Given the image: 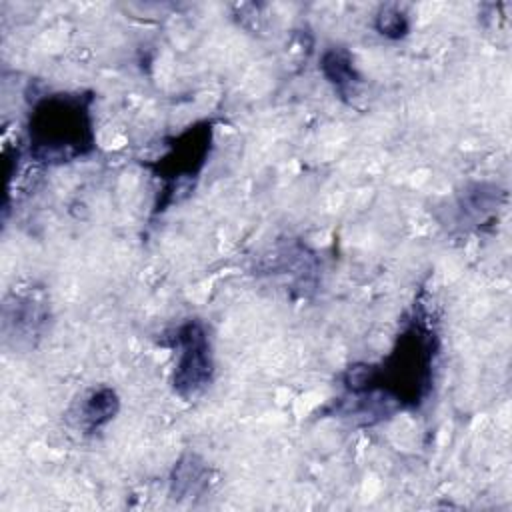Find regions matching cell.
<instances>
[{
	"mask_svg": "<svg viewBox=\"0 0 512 512\" xmlns=\"http://www.w3.org/2000/svg\"><path fill=\"white\" fill-rule=\"evenodd\" d=\"M506 200V190L494 182H472L462 188L456 196V208L460 222L468 226L484 228L496 220L500 206Z\"/></svg>",
	"mask_w": 512,
	"mask_h": 512,
	"instance_id": "cell-7",
	"label": "cell"
},
{
	"mask_svg": "<svg viewBox=\"0 0 512 512\" xmlns=\"http://www.w3.org/2000/svg\"><path fill=\"white\" fill-rule=\"evenodd\" d=\"M440 350L434 314L418 298L380 360L356 362L342 372L334 414L372 424L396 412H420L436 388Z\"/></svg>",
	"mask_w": 512,
	"mask_h": 512,
	"instance_id": "cell-1",
	"label": "cell"
},
{
	"mask_svg": "<svg viewBox=\"0 0 512 512\" xmlns=\"http://www.w3.org/2000/svg\"><path fill=\"white\" fill-rule=\"evenodd\" d=\"M46 320L44 306L30 296H14V302H4L2 308V332L4 340L16 334L38 336L40 324Z\"/></svg>",
	"mask_w": 512,
	"mask_h": 512,
	"instance_id": "cell-9",
	"label": "cell"
},
{
	"mask_svg": "<svg viewBox=\"0 0 512 512\" xmlns=\"http://www.w3.org/2000/svg\"><path fill=\"white\" fill-rule=\"evenodd\" d=\"M212 468L196 452H184L172 466L168 492L174 500H194L210 492Z\"/></svg>",
	"mask_w": 512,
	"mask_h": 512,
	"instance_id": "cell-8",
	"label": "cell"
},
{
	"mask_svg": "<svg viewBox=\"0 0 512 512\" xmlns=\"http://www.w3.org/2000/svg\"><path fill=\"white\" fill-rule=\"evenodd\" d=\"M318 72L332 88L338 100L352 104L360 86L364 84V74L360 72L354 54L346 46H328L320 52Z\"/></svg>",
	"mask_w": 512,
	"mask_h": 512,
	"instance_id": "cell-6",
	"label": "cell"
},
{
	"mask_svg": "<svg viewBox=\"0 0 512 512\" xmlns=\"http://www.w3.org/2000/svg\"><path fill=\"white\" fill-rule=\"evenodd\" d=\"M162 344L174 352V366L170 374L172 392L190 402L202 396L216 376L214 344L208 324L190 316L164 332Z\"/></svg>",
	"mask_w": 512,
	"mask_h": 512,
	"instance_id": "cell-4",
	"label": "cell"
},
{
	"mask_svg": "<svg viewBox=\"0 0 512 512\" xmlns=\"http://www.w3.org/2000/svg\"><path fill=\"white\" fill-rule=\"evenodd\" d=\"M372 28L386 40L398 42L404 40L412 30L410 14L400 4H384L376 10L372 18Z\"/></svg>",
	"mask_w": 512,
	"mask_h": 512,
	"instance_id": "cell-10",
	"label": "cell"
},
{
	"mask_svg": "<svg viewBox=\"0 0 512 512\" xmlns=\"http://www.w3.org/2000/svg\"><path fill=\"white\" fill-rule=\"evenodd\" d=\"M92 90L38 94L26 114L22 152L40 166H66L98 150Z\"/></svg>",
	"mask_w": 512,
	"mask_h": 512,
	"instance_id": "cell-2",
	"label": "cell"
},
{
	"mask_svg": "<svg viewBox=\"0 0 512 512\" xmlns=\"http://www.w3.org/2000/svg\"><path fill=\"white\" fill-rule=\"evenodd\" d=\"M122 400L114 386L100 384L88 390L72 408V426L86 438L96 436L120 414Z\"/></svg>",
	"mask_w": 512,
	"mask_h": 512,
	"instance_id": "cell-5",
	"label": "cell"
},
{
	"mask_svg": "<svg viewBox=\"0 0 512 512\" xmlns=\"http://www.w3.org/2000/svg\"><path fill=\"white\" fill-rule=\"evenodd\" d=\"M216 126L218 118L190 122L180 132L164 138V150L156 158L142 162V168H146L158 182V192L150 210L152 218L166 214L174 204L192 194L210 162Z\"/></svg>",
	"mask_w": 512,
	"mask_h": 512,
	"instance_id": "cell-3",
	"label": "cell"
}]
</instances>
